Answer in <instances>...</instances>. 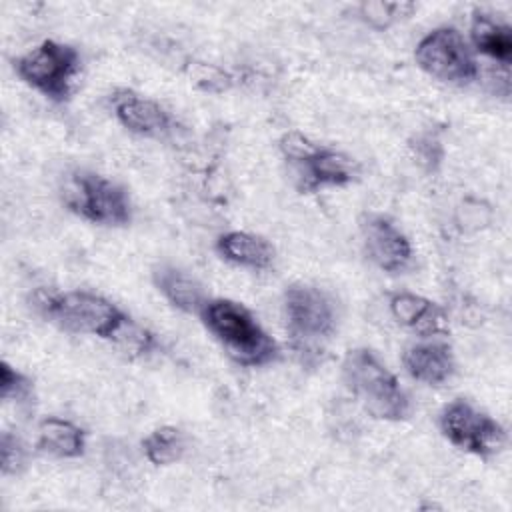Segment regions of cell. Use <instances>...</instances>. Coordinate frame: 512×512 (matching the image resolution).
Listing matches in <instances>:
<instances>
[{"label":"cell","instance_id":"6da1fadb","mask_svg":"<svg viewBox=\"0 0 512 512\" xmlns=\"http://www.w3.org/2000/svg\"><path fill=\"white\" fill-rule=\"evenodd\" d=\"M200 320L222 350L246 368L268 366L280 356L278 342L262 328L256 316L230 298H208Z\"/></svg>","mask_w":512,"mask_h":512},{"label":"cell","instance_id":"7a4b0ae2","mask_svg":"<svg viewBox=\"0 0 512 512\" xmlns=\"http://www.w3.org/2000/svg\"><path fill=\"white\" fill-rule=\"evenodd\" d=\"M32 306L46 322L64 332L88 334L106 342H112L114 334L128 318L112 300L88 290H38L32 298Z\"/></svg>","mask_w":512,"mask_h":512},{"label":"cell","instance_id":"3957f363","mask_svg":"<svg viewBox=\"0 0 512 512\" xmlns=\"http://www.w3.org/2000/svg\"><path fill=\"white\" fill-rule=\"evenodd\" d=\"M342 380L370 416L388 422H400L410 416L406 390L374 350H348L342 360Z\"/></svg>","mask_w":512,"mask_h":512},{"label":"cell","instance_id":"277c9868","mask_svg":"<svg viewBox=\"0 0 512 512\" xmlns=\"http://www.w3.org/2000/svg\"><path fill=\"white\" fill-rule=\"evenodd\" d=\"M278 148L284 160L292 166L294 184L302 194H312L324 188H344L360 174V166L352 156L320 146L300 132H286L280 138Z\"/></svg>","mask_w":512,"mask_h":512},{"label":"cell","instance_id":"5b68a950","mask_svg":"<svg viewBox=\"0 0 512 512\" xmlns=\"http://www.w3.org/2000/svg\"><path fill=\"white\" fill-rule=\"evenodd\" d=\"M80 70L82 56L78 48L52 38L42 40L14 60L16 76L56 104H64L72 98Z\"/></svg>","mask_w":512,"mask_h":512},{"label":"cell","instance_id":"8992f818","mask_svg":"<svg viewBox=\"0 0 512 512\" xmlns=\"http://www.w3.org/2000/svg\"><path fill=\"white\" fill-rule=\"evenodd\" d=\"M64 206L86 222L100 226H128L132 200L124 186L92 170H74L62 184Z\"/></svg>","mask_w":512,"mask_h":512},{"label":"cell","instance_id":"52a82bcc","mask_svg":"<svg viewBox=\"0 0 512 512\" xmlns=\"http://www.w3.org/2000/svg\"><path fill=\"white\" fill-rule=\"evenodd\" d=\"M282 310L292 346L300 354L318 352L338 328L336 302L318 286L294 284L286 288Z\"/></svg>","mask_w":512,"mask_h":512},{"label":"cell","instance_id":"ba28073f","mask_svg":"<svg viewBox=\"0 0 512 512\" xmlns=\"http://www.w3.org/2000/svg\"><path fill=\"white\" fill-rule=\"evenodd\" d=\"M414 60L428 76L456 86L474 82L480 74L476 54L460 30L438 26L420 38Z\"/></svg>","mask_w":512,"mask_h":512},{"label":"cell","instance_id":"9c48e42d","mask_svg":"<svg viewBox=\"0 0 512 512\" xmlns=\"http://www.w3.org/2000/svg\"><path fill=\"white\" fill-rule=\"evenodd\" d=\"M438 426L452 446L482 460L500 454L506 446L504 426L464 398H456L442 408Z\"/></svg>","mask_w":512,"mask_h":512},{"label":"cell","instance_id":"30bf717a","mask_svg":"<svg viewBox=\"0 0 512 512\" xmlns=\"http://www.w3.org/2000/svg\"><path fill=\"white\" fill-rule=\"evenodd\" d=\"M360 234L368 258L388 274H400L410 268L414 250L408 236L384 214H364Z\"/></svg>","mask_w":512,"mask_h":512},{"label":"cell","instance_id":"8fae6325","mask_svg":"<svg viewBox=\"0 0 512 512\" xmlns=\"http://www.w3.org/2000/svg\"><path fill=\"white\" fill-rule=\"evenodd\" d=\"M116 120L132 134L164 138L172 132V116L156 100L132 90H116L110 98Z\"/></svg>","mask_w":512,"mask_h":512},{"label":"cell","instance_id":"7c38bea8","mask_svg":"<svg viewBox=\"0 0 512 512\" xmlns=\"http://www.w3.org/2000/svg\"><path fill=\"white\" fill-rule=\"evenodd\" d=\"M388 308L392 318L400 324L410 328L414 334L422 338H432V336H444L450 330V320L448 312L414 292H392L388 298Z\"/></svg>","mask_w":512,"mask_h":512},{"label":"cell","instance_id":"4fadbf2b","mask_svg":"<svg viewBox=\"0 0 512 512\" xmlns=\"http://www.w3.org/2000/svg\"><path fill=\"white\" fill-rule=\"evenodd\" d=\"M406 372L426 386H442L456 372V358L450 344L442 340H422L410 344L402 354Z\"/></svg>","mask_w":512,"mask_h":512},{"label":"cell","instance_id":"5bb4252c","mask_svg":"<svg viewBox=\"0 0 512 512\" xmlns=\"http://www.w3.org/2000/svg\"><path fill=\"white\" fill-rule=\"evenodd\" d=\"M152 282L156 290L180 312L184 314H196L200 316L204 304L208 302V296L204 292V286L182 268H176L172 264H160L152 272Z\"/></svg>","mask_w":512,"mask_h":512},{"label":"cell","instance_id":"9a60e30c","mask_svg":"<svg viewBox=\"0 0 512 512\" xmlns=\"http://www.w3.org/2000/svg\"><path fill=\"white\" fill-rule=\"evenodd\" d=\"M218 256L234 266L248 270H268L274 264L272 244L252 232L230 230L216 238L214 244Z\"/></svg>","mask_w":512,"mask_h":512},{"label":"cell","instance_id":"2e32d148","mask_svg":"<svg viewBox=\"0 0 512 512\" xmlns=\"http://www.w3.org/2000/svg\"><path fill=\"white\" fill-rule=\"evenodd\" d=\"M474 52L508 68L512 60V32L510 26L490 18L484 12H474L470 22V42Z\"/></svg>","mask_w":512,"mask_h":512},{"label":"cell","instance_id":"e0dca14e","mask_svg":"<svg viewBox=\"0 0 512 512\" xmlns=\"http://www.w3.org/2000/svg\"><path fill=\"white\" fill-rule=\"evenodd\" d=\"M36 446L56 458H80L86 450V432L58 416H48L38 426Z\"/></svg>","mask_w":512,"mask_h":512},{"label":"cell","instance_id":"ac0fdd59","mask_svg":"<svg viewBox=\"0 0 512 512\" xmlns=\"http://www.w3.org/2000/svg\"><path fill=\"white\" fill-rule=\"evenodd\" d=\"M142 452L154 466L176 464L186 452V436L176 426H160L142 440Z\"/></svg>","mask_w":512,"mask_h":512},{"label":"cell","instance_id":"d6986e66","mask_svg":"<svg viewBox=\"0 0 512 512\" xmlns=\"http://www.w3.org/2000/svg\"><path fill=\"white\" fill-rule=\"evenodd\" d=\"M414 10H416V4L412 2L372 0V2H362L358 6V18L374 30H386L396 22L408 18Z\"/></svg>","mask_w":512,"mask_h":512},{"label":"cell","instance_id":"ffe728a7","mask_svg":"<svg viewBox=\"0 0 512 512\" xmlns=\"http://www.w3.org/2000/svg\"><path fill=\"white\" fill-rule=\"evenodd\" d=\"M0 398L16 404V408L30 410L34 406V382L30 376L8 364L0 362Z\"/></svg>","mask_w":512,"mask_h":512},{"label":"cell","instance_id":"44dd1931","mask_svg":"<svg viewBox=\"0 0 512 512\" xmlns=\"http://www.w3.org/2000/svg\"><path fill=\"white\" fill-rule=\"evenodd\" d=\"M112 344L126 352L128 356H148L158 348L156 336L142 324H138L132 316H128L118 332L112 338Z\"/></svg>","mask_w":512,"mask_h":512},{"label":"cell","instance_id":"7402d4cb","mask_svg":"<svg viewBox=\"0 0 512 512\" xmlns=\"http://www.w3.org/2000/svg\"><path fill=\"white\" fill-rule=\"evenodd\" d=\"M28 464V448L22 438L10 430L0 436V470L2 476H18Z\"/></svg>","mask_w":512,"mask_h":512},{"label":"cell","instance_id":"603a6c76","mask_svg":"<svg viewBox=\"0 0 512 512\" xmlns=\"http://www.w3.org/2000/svg\"><path fill=\"white\" fill-rule=\"evenodd\" d=\"M434 148H440V146H438V142L432 140L430 136L418 138V140H416V146H414L418 162H420V164H426L430 170H432L434 164H438L440 158H442V152H434Z\"/></svg>","mask_w":512,"mask_h":512}]
</instances>
